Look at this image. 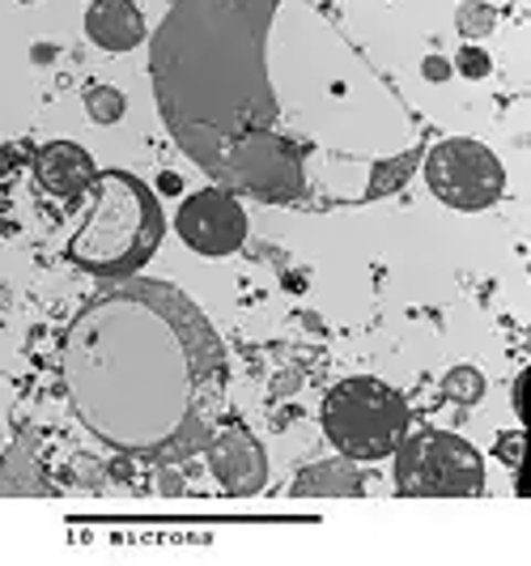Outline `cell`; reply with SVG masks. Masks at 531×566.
Wrapping results in <instances>:
<instances>
[{"label":"cell","instance_id":"obj_1","mask_svg":"<svg viewBox=\"0 0 531 566\" xmlns=\"http://www.w3.org/2000/svg\"><path fill=\"white\" fill-rule=\"evenodd\" d=\"M280 0H170L149 34V82L174 145L217 188L259 205H370L395 192L421 145L400 90L285 98L268 34Z\"/></svg>","mask_w":531,"mask_h":566},{"label":"cell","instance_id":"obj_2","mask_svg":"<svg viewBox=\"0 0 531 566\" xmlns=\"http://www.w3.org/2000/svg\"><path fill=\"white\" fill-rule=\"evenodd\" d=\"M73 418L111 452L179 464L209 448L225 413L230 358L192 294L153 277H111L60 340Z\"/></svg>","mask_w":531,"mask_h":566},{"label":"cell","instance_id":"obj_3","mask_svg":"<svg viewBox=\"0 0 531 566\" xmlns=\"http://www.w3.org/2000/svg\"><path fill=\"white\" fill-rule=\"evenodd\" d=\"M82 227L68 239V260L94 277H132L162 248L167 218L153 188L128 170H98L82 192Z\"/></svg>","mask_w":531,"mask_h":566},{"label":"cell","instance_id":"obj_4","mask_svg":"<svg viewBox=\"0 0 531 566\" xmlns=\"http://www.w3.org/2000/svg\"><path fill=\"white\" fill-rule=\"evenodd\" d=\"M319 426L340 455L374 464V460H387L408 434V400L374 375H353V379H340L323 397Z\"/></svg>","mask_w":531,"mask_h":566},{"label":"cell","instance_id":"obj_5","mask_svg":"<svg viewBox=\"0 0 531 566\" xmlns=\"http://www.w3.org/2000/svg\"><path fill=\"white\" fill-rule=\"evenodd\" d=\"M395 490L404 499H472L485 490V460L464 434L417 430L395 448Z\"/></svg>","mask_w":531,"mask_h":566},{"label":"cell","instance_id":"obj_6","mask_svg":"<svg viewBox=\"0 0 531 566\" xmlns=\"http://www.w3.org/2000/svg\"><path fill=\"white\" fill-rule=\"evenodd\" d=\"M421 175H425L429 192L459 213H480V209L498 205L506 192L502 158L472 137H447L429 154H421Z\"/></svg>","mask_w":531,"mask_h":566},{"label":"cell","instance_id":"obj_7","mask_svg":"<svg viewBox=\"0 0 531 566\" xmlns=\"http://www.w3.org/2000/svg\"><path fill=\"white\" fill-rule=\"evenodd\" d=\"M174 230L197 255H230L247 239V213H243L234 192L213 184V188H200L179 205Z\"/></svg>","mask_w":531,"mask_h":566},{"label":"cell","instance_id":"obj_8","mask_svg":"<svg viewBox=\"0 0 531 566\" xmlns=\"http://www.w3.org/2000/svg\"><path fill=\"white\" fill-rule=\"evenodd\" d=\"M200 455L209 460V473L217 478V485L234 499L259 494L268 482V455L247 426H217V434Z\"/></svg>","mask_w":531,"mask_h":566},{"label":"cell","instance_id":"obj_9","mask_svg":"<svg viewBox=\"0 0 531 566\" xmlns=\"http://www.w3.org/2000/svg\"><path fill=\"white\" fill-rule=\"evenodd\" d=\"M94 175H98V167L82 145L47 142L34 149V179H39L43 192H52L60 200H77L94 184Z\"/></svg>","mask_w":531,"mask_h":566},{"label":"cell","instance_id":"obj_10","mask_svg":"<svg viewBox=\"0 0 531 566\" xmlns=\"http://www.w3.org/2000/svg\"><path fill=\"white\" fill-rule=\"evenodd\" d=\"M85 34L103 52H132L149 39L145 18L132 0H94L85 9Z\"/></svg>","mask_w":531,"mask_h":566},{"label":"cell","instance_id":"obj_11","mask_svg":"<svg viewBox=\"0 0 531 566\" xmlns=\"http://www.w3.org/2000/svg\"><path fill=\"white\" fill-rule=\"evenodd\" d=\"M362 490H365L362 469H358V460H349V455L315 460V464H307V469L294 478V485H289L294 499H358Z\"/></svg>","mask_w":531,"mask_h":566},{"label":"cell","instance_id":"obj_12","mask_svg":"<svg viewBox=\"0 0 531 566\" xmlns=\"http://www.w3.org/2000/svg\"><path fill=\"white\" fill-rule=\"evenodd\" d=\"M455 27H459L464 39H485V34H493V27H498V9L489 0H464L455 9Z\"/></svg>","mask_w":531,"mask_h":566},{"label":"cell","instance_id":"obj_13","mask_svg":"<svg viewBox=\"0 0 531 566\" xmlns=\"http://www.w3.org/2000/svg\"><path fill=\"white\" fill-rule=\"evenodd\" d=\"M85 112H89L94 124H115V119H124V112H128V98L115 85H89L85 90Z\"/></svg>","mask_w":531,"mask_h":566},{"label":"cell","instance_id":"obj_14","mask_svg":"<svg viewBox=\"0 0 531 566\" xmlns=\"http://www.w3.org/2000/svg\"><path fill=\"white\" fill-rule=\"evenodd\" d=\"M443 392H447V400H455V405H476V400L485 397V375L476 367H450L447 379H443Z\"/></svg>","mask_w":531,"mask_h":566},{"label":"cell","instance_id":"obj_15","mask_svg":"<svg viewBox=\"0 0 531 566\" xmlns=\"http://www.w3.org/2000/svg\"><path fill=\"white\" fill-rule=\"evenodd\" d=\"M455 69H459L468 82H480V77H489V69H493V64H489V52H480V48H472V43H468V48H459Z\"/></svg>","mask_w":531,"mask_h":566},{"label":"cell","instance_id":"obj_16","mask_svg":"<svg viewBox=\"0 0 531 566\" xmlns=\"http://www.w3.org/2000/svg\"><path fill=\"white\" fill-rule=\"evenodd\" d=\"M523 430H506V434H498V460H502L506 469H523Z\"/></svg>","mask_w":531,"mask_h":566},{"label":"cell","instance_id":"obj_17","mask_svg":"<svg viewBox=\"0 0 531 566\" xmlns=\"http://www.w3.org/2000/svg\"><path fill=\"white\" fill-rule=\"evenodd\" d=\"M421 73H425V82H447V77H450V60H443V56H425V64H421Z\"/></svg>","mask_w":531,"mask_h":566},{"label":"cell","instance_id":"obj_18","mask_svg":"<svg viewBox=\"0 0 531 566\" xmlns=\"http://www.w3.org/2000/svg\"><path fill=\"white\" fill-rule=\"evenodd\" d=\"M26 4H30V0H26Z\"/></svg>","mask_w":531,"mask_h":566}]
</instances>
